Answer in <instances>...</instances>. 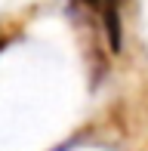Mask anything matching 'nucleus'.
<instances>
[{
	"mask_svg": "<svg viewBox=\"0 0 148 151\" xmlns=\"http://www.w3.org/2000/svg\"><path fill=\"white\" fill-rule=\"evenodd\" d=\"M6 40H9V31H6V34H0V50L6 46Z\"/></svg>",
	"mask_w": 148,
	"mask_h": 151,
	"instance_id": "obj_1",
	"label": "nucleus"
}]
</instances>
